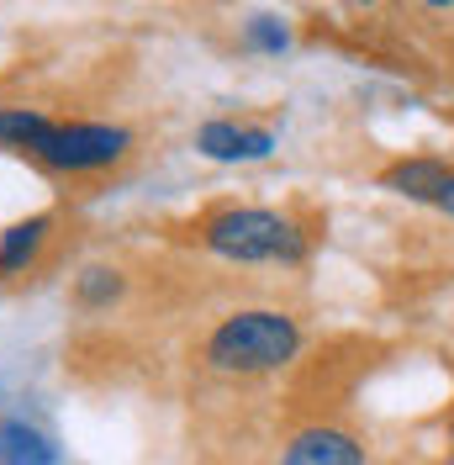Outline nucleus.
I'll use <instances>...</instances> for the list:
<instances>
[{"instance_id": "f257e3e1", "label": "nucleus", "mask_w": 454, "mask_h": 465, "mask_svg": "<svg viewBox=\"0 0 454 465\" xmlns=\"http://www.w3.org/2000/svg\"><path fill=\"white\" fill-rule=\"evenodd\" d=\"M296 349H301L296 318L270 312V307H249V312H232L212 328L206 365L222 376H264V371H281L285 360H296Z\"/></svg>"}, {"instance_id": "f03ea898", "label": "nucleus", "mask_w": 454, "mask_h": 465, "mask_svg": "<svg viewBox=\"0 0 454 465\" xmlns=\"http://www.w3.org/2000/svg\"><path fill=\"white\" fill-rule=\"evenodd\" d=\"M201 243L232 264H301L307 260V232L281 212L264 206H227L206 217Z\"/></svg>"}, {"instance_id": "7ed1b4c3", "label": "nucleus", "mask_w": 454, "mask_h": 465, "mask_svg": "<svg viewBox=\"0 0 454 465\" xmlns=\"http://www.w3.org/2000/svg\"><path fill=\"white\" fill-rule=\"evenodd\" d=\"M127 148H133L127 127H112V122H54L32 159H43L48 170H64V174H90L127 159Z\"/></svg>"}, {"instance_id": "20e7f679", "label": "nucleus", "mask_w": 454, "mask_h": 465, "mask_svg": "<svg viewBox=\"0 0 454 465\" xmlns=\"http://www.w3.org/2000/svg\"><path fill=\"white\" fill-rule=\"evenodd\" d=\"M196 148L206 159L238 164V159H264V153H275V133H270V127H238V122H206L196 133Z\"/></svg>"}, {"instance_id": "39448f33", "label": "nucleus", "mask_w": 454, "mask_h": 465, "mask_svg": "<svg viewBox=\"0 0 454 465\" xmlns=\"http://www.w3.org/2000/svg\"><path fill=\"white\" fill-rule=\"evenodd\" d=\"M281 465H365V450L343 429H307L285 444Z\"/></svg>"}, {"instance_id": "423d86ee", "label": "nucleus", "mask_w": 454, "mask_h": 465, "mask_svg": "<svg viewBox=\"0 0 454 465\" xmlns=\"http://www.w3.org/2000/svg\"><path fill=\"white\" fill-rule=\"evenodd\" d=\"M0 465H58V444L32 418H0Z\"/></svg>"}, {"instance_id": "0eeeda50", "label": "nucleus", "mask_w": 454, "mask_h": 465, "mask_svg": "<svg viewBox=\"0 0 454 465\" xmlns=\"http://www.w3.org/2000/svg\"><path fill=\"white\" fill-rule=\"evenodd\" d=\"M449 174L454 170L444 159H401V164H391V170L380 174V185L397 191V196H412V202H439V191H444Z\"/></svg>"}, {"instance_id": "6e6552de", "label": "nucleus", "mask_w": 454, "mask_h": 465, "mask_svg": "<svg viewBox=\"0 0 454 465\" xmlns=\"http://www.w3.org/2000/svg\"><path fill=\"white\" fill-rule=\"evenodd\" d=\"M48 217H27V223H11V228L0 232V281L5 275H22L37 254H43V243H48Z\"/></svg>"}, {"instance_id": "1a4fd4ad", "label": "nucleus", "mask_w": 454, "mask_h": 465, "mask_svg": "<svg viewBox=\"0 0 454 465\" xmlns=\"http://www.w3.org/2000/svg\"><path fill=\"white\" fill-rule=\"evenodd\" d=\"M48 127H54V122L43 112H32V106H0V143L37 153V143L48 138Z\"/></svg>"}, {"instance_id": "9d476101", "label": "nucleus", "mask_w": 454, "mask_h": 465, "mask_svg": "<svg viewBox=\"0 0 454 465\" xmlns=\"http://www.w3.org/2000/svg\"><path fill=\"white\" fill-rule=\"evenodd\" d=\"M74 291H80V302H85V307H101V302H112L116 291H122V281H116V270H101V264H90L85 275L74 281Z\"/></svg>"}, {"instance_id": "9b49d317", "label": "nucleus", "mask_w": 454, "mask_h": 465, "mask_svg": "<svg viewBox=\"0 0 454 465\" xmlns=\"http://www.w3.org/2000/svg\"><path fill=\"white\" fill-rule=\"evenodd\" d=\"M243 37L254 43L259 54H281L285 43H291V32L275 22V16H249V27H243Z\"/></svg>"}, {"instance_id": "f8f14e48", "label": "nucleus", "mask_w": 454, "mask_h": 465, "mask_svg": "<svg viewBox=\"0 0 454 465\" xmlns=\"http://www.w3.org/2000/svg\"><path fill=\"white\" fill-rule=\"evenodd\" d=\"M433 206H439V212H449V217H454V174L444 180V191H439V202H433Z\"/></svg>"}, {"instance_id": "ddd939ff", "label": "nucleus", "mask_w": 454, "mask_h": 465, "mask_svg": "<svg viewBox=\"0 0 454 465\" xmlns=\"http://www.w3.org/2000/svg\"><path fill=\"white\" fill-rule=\"evenodd\" d=\"M449 465H454V460H449Z\"/></svg>"}]
</instances>
